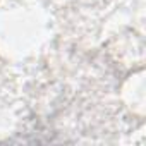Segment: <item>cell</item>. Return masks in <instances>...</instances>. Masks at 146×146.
<instances>
[]
</instances>
